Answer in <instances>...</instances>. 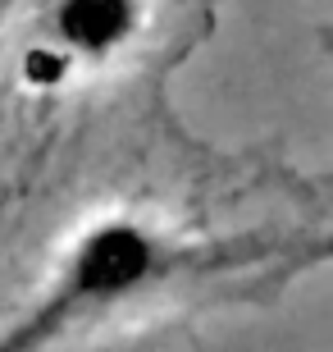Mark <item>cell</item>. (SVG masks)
<instances>
[{"label": "cell", "instance_id": "6da1fadb", "mask_svg": "<svg viewBox=\"0 0 333 352\" xmlns=\"http://www.w3.org/2000/svg\"><path fill=\"white\" fill-rule=\"evenodd\" d=\"M229 265L238 256L219 243H192L141 210H105L69 238L41 293L0 334V352H55L179 279Z\"/></svg>", "mask_w": 333, "mask_h": 352}, {"label": "cell", "instance_id": "3957f363", "mask_svg": "<svg viewBox=\"0 0 333 352\" xmlns=\"http://www.w3.org/2000/svg\"><path fill=\"white\" fill-rule=\"evenodd\" d=\"M324 46H329V55H333V28H329V32H324Z\"/></svg>", "mask_w": 333, "mask_h": 352}, {"label": "cell", "instance_id": "7a4b0ae2", "mask_svg": "<svg viewBox=\"0 0 333 352\" xmlns=\"http://www.w3.org/2000/svg\"><path fill=\"white\" fill-rule=\"evenodd\" d=\"M151 28V0H46L37 23L19 41V87L55 96L133 51Z\"/></svg>", "mask_w": 333, "mask_h": 352}]
</instances>
